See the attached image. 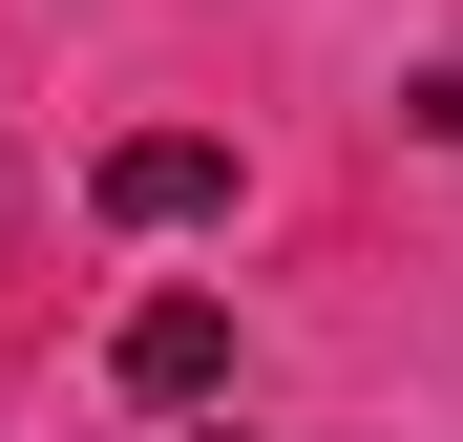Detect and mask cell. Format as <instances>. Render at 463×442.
<instances>
[{"label": "cell", "mask_w": 463, "mask_h": 442, "mask_svg": "<svg viewBox=\"0 0 463 442\" xmlns=\"http://www.w3.org/2000/svg\"><path fill=\"white\" fill-rule=\"evenodd\" d=\"M85 211H106V232H211V211H232V147L211 127H127L85 169Z\"/></svg>", "instance_id": "6da1fadb"}, {"label": "cell", "mask_w": 463, "mask_h": 442, "mask_svg": "<svg viewBox=\"0 0 463 442\" xmlns=\"http://www.w3.org/2000/svg\"><path fill=\"white\" fill-rule=\"evenodd\" d=\"M106 380H127V400H211V380H232V316H211V295H147V316L106 337Z\"/></svg>", "instance_id": "7a4b0ae2"}, {"label": "cell", "mask_w": 463, "mask_h": 442, "mask_svg": "<svg viewBox=\"0 0 463 442\" xmlns=\"http://www.w3.org/2000/svg\"><path fill=\"white\" fill-rule=\"evenodd\" d=\"M421 147H463V63H442V85H421Z\"/></svg>", "instance_id": "3957f363"}]
</instances>
